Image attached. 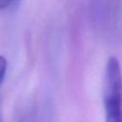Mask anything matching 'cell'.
Wrapping results in <instances>:
<instances>
[{"instance_id":"cell-1","label":"cell","mask_w":122,"mask_h":122,"mask_svg":"<svg viewBox=\"0 0 122 122\" xmlns=\"http://www.w3.org/2000/svg\"><path fill=\"white\" fill-rule=\"evenodd\" d=\"M106 122H122V72L118 60L108 59L103 84Z\"/></svg>"},{"instance_id":"cell-2","label":"cell","mask_w":122,"mask_h":122,"mask_svg":"<svg viewBox=\"0 0 122 122\" xmlns=\"http://www.w3.org/2000/svg\"><path fill=\"white\" fill-rule=\"evenodd\" d=\"M6 69H7V60L4 56L0 55V85L3 82L5 73H6Z\"/></svg>"},{"instance_id":"cell-3","label":"cell","mask_w":122,"mask_h":122,"mask_svg":"<svg viewBox=\"0 0 122 122\" xmlns=\"http://www.w3.org/2000/svg\"><path fill=\"white\" fill-rule=\"evenodd\" d=\"M12 0H0V10H4L8 8L11 4Z\"/></svg>"}]
</instances>
